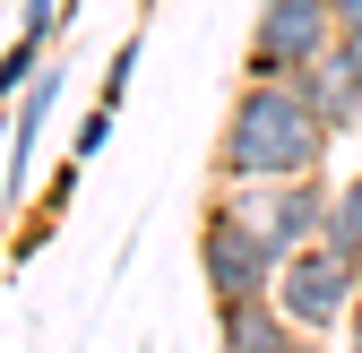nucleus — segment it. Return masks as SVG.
I'll use <instances>...</instances> for the list:
<instances>
[{
    "mask_svg": "<svg viewBox=\"0 0 362 353\" xmlns=\"http://www.w3.org/2000/svg\"><path fill=\"white\" fill-rule=\"evenodd\" d=\"M328 147H337V138H328V121L302 104V86H293V78H250L242 95H233V112H224V129H216L207 172H216V190H259V181L320 172Z\"/></svg>",
    "mask_w": 362,
    "mask_h": 353,
    "instance_id": "nucleus-1",
    "label": "nucleus"
},
{
    "mask_svg": "<svg viewBox=\"0 0 362 353\" xmlns=\"http://www.w3.org/2000/svg\"><path fill=\"white\" fill-rule=\"evenodd\" d=\"M276 268H285V250L242 207V190H216L199 207V285L216 293V311L224 301H250V293H276Z\"/></svg>",
    "mask_w": 362,
    "mask_h": 353,
    "instance_id": "nucleus-2",
    "label": "nucleus"
},
{
    "mask_svg": "<svg viewBox=\"0 0 362 353\" xmlns=\"http://www.w3.org/2000/svg\"><path fill=\"white\" fill-rule=\"evenodd\" d=\"M276 301H285V319H293L302 336L354 328V311H362V258H345L337 241H302V250H285Z\"/></svg>",
    "mask_w": 362,
    "mask_h": 353,
    "instance_id": "nucleus-3",
    "label": "nucleus"
},
{
    "mask_svg": "<svg viewBox=\"0 0 362 353\" xmlns=\"http://www.w3.org/2000/svg\"><path fill=\"white\" fill-rule=\"evenodd\" d=\"M320 52H337V0H259L250 9V78H302Z\"/></svg>",
    "mask_w": 362,
    "mask_h": 353,
    "instance_id": "nucleus-4",
    "label": "nucleus"
},
{
    "mask_svg": "<svg viewBox=\"0 0 362 353\" xmlns=\"http://www.w3.org/2000/svg\"><path fill=\"white\" fill-rule=\"evenodd\" d=\"M242 207L267 225V241L276 250H302V241H320L328 233V207H337V181L328 172H293V181H259L242 190Z\"/></svg>",
    "mask_w": 362,
    "mask_h": 353,
    "instance_id": "nucleus-5",
    "label": "nucleus"
},
{
    "mask_svg": "<svg viewBox=\"0 0 362 353\" xmlns=\"http://www.w3.org/2000/svg\"><path fill=\"white\" fill-rule=\"evenodd\" d=\"M302 328L285 319L276 293H250V301H224L216 311V353H293Z\"/></svg>",
    "mask_w": 362,
    "mask_h": 353,
    "instance_id": "nucleus-6",
    "label": "nucleus"
},
{
    "mask_svg": "<svg viewBox=\"0 0 362 353\" xmlns=\"http://www.w3.org/2000/svg\"><path fill=\"white\" fill-rule=\"evenodd\" d=\"M61 95H69V69L61 61H43L35 69V86L9 104V198H26V164H35V138H43V121L61 112Z\"/></svg>",
    "mask_w": 362,
    "mask_h": 353,
    "instance_id": "nucleus-7",
    "label": "nucleus"
},
{
    "mask_svg": "<svg viewBox=\"0 0 362 353\" xmlns=\"http://www.w3.org/2000/svg\"><path fill=\"white\" fill-rule=\"evenodd\" d=\"M61 26H69L61 0H26V26L9 35V52H0V112H9L26 86H35V69L52 61V35H61Z\"/></svg>",
    "mask_w": 362,
    "mask_h": 353,
    "instance_id": "nucleus-8",
    "label": "nucleus"
},
{
    "mask_svg": "<svg viewBox=\"0 0 362 353\" xmlns=\"http://www.w3.org/2000/svg\"><path fill=\"white\" fill-rule=\"evenodd\" d=\"M293 86H302V104L328 121V138L362 129V78H354V61H345V43H337V52H320V61H310Z\"/></svg>",
    "mask_w": 362,
    "mask_h": 353,
    "instance_id": "nucleus-9",
    "label": "nucleus"
},
{
    "mask_svg": "<svg viewBox=\"0 0 362 353\" xmlns=\"http://www.w3.org/2000/svg\"><path fill=\"white\" fill-rule=\"evenodd\" d=\"M139 52H147V35L129 26V35L112 43V61H104V86H95V104H112V112H121V95H129V78H139Z\"/></svg>",
    "mask_w": 362,
    "mask_h": 353,
    "instance_id": "nucleus-10",
    "label": "nucleus"
},
{
    "mask_svg": "<svg viewBox=\"0 0 362 353\" xmlns=\"http://www.w3.org/2000/svg\"><path fill=\"white\" fill-rule=\"evenodd\" d=\"M104 147H112V104H95V112H86V121H78V155H86V164H95Z\"/></svg>",
    "mask_w": 362,
    "mask_h": 353,
    "instance_id": "nucleus-11",
    "label": "nucleus"
},
{
    "mask_svg": "<svg viewBox=\"0 0 362 353\" xmlns=\"http://www.w3.org/2000/svg\"><path fill=\"white\" fill-rule=\"evenodd\" d=\"M78 172H86V155H69V164L52 172V181H43V215H61V207H69V190H78Z\"/></svg>",
    "mask_w": 362,
    "mask_h": 353,
    "instance_id": "nucleus-12",
    "label": "nucleus"
},
{
    "mask_svg": "<svg viewBox=\"0 0 362 353\" xmlns=\"http://www.w3.org/2000/svg\"><path fill=\"white\" fill-rule=\"evenodd\" d=\"M337 35H362V0H337Z\"/></svg>",
    "mask_w": 362,
    "mask_h": 353,
    "instance_id": "nucleus-13",
    "label": "nucleus"
},
{
    "mask_svg": "<svg viewBox=\"0 0 362 353\" xmlns=\"http://www.w3.org/2000/svg\"><path fill=\"white\" fill-rule=\"evenodd\" d=\"M345 43V61H354V78H362V35H337Z\"/></svg>",
    "mask_w": 362,
    "mask_h": 353,
    "instance_id": "nucleus-14",
    "label": "nucleus"
},
{
    "mask_svg": "<svg viewBox=\"0 0 362 353\" xmlns=\"http://www.w3.org/2000/svg\"><path fill=\"white\" fill-rule=\"evenodd\" d=\"M293 353H328V345H320V336H302V345H293Z\"/></svg>",
    "mask_w": 362,
    "mask_h": 353,
    "instance_id": "nucleus-15",
    "label": "nucleus"
},
{
    "mask_svg": "<svg viewBox=\"0 0 362 353\" xmlns=\"http://www.w3.org/2000/svg\"><path fill=\"white\" fill-rule=\"evenodd\" d=\"M345 353H362V311H354V345H345Z\"/></svg>",
    "mask_w": 362,
    "mask_h": 353,
    "instance_id": "nucleus-16",
    "label": "nucleus"
},
{
    "mask_svg": "<svg viewBox=\"0 0 362 353\" xmlns=\"http://www.w3.org/2000/svg\"><path fill=\"white\" fill-rule=\"evenodd\" d=\"M0 155H9V112H0Z\"/></svg>",
    "mask_w": 362,
    "mask_h": 353,
    "instance_id": "nucleus-17",
    "label": "nucleus"
}]
</instances>
